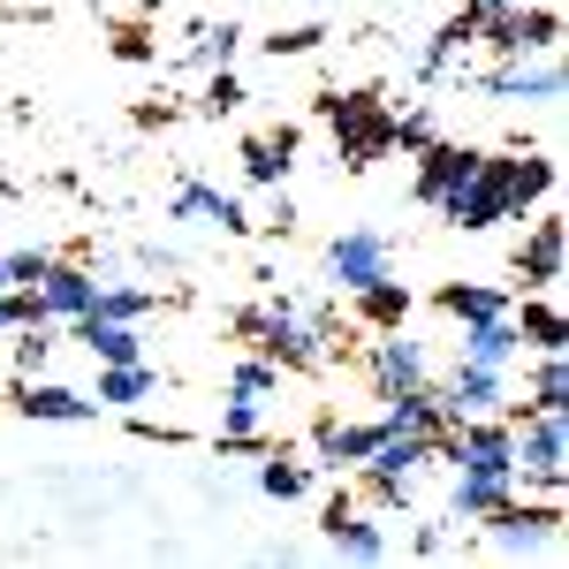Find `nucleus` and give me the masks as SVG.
Listing matches in <instances>:
<instances>
[{
	"mask_svg": "<svg viewBox=\"0 0 569 569\" xmlns=\"http://www.w3.org/2000/svg\"><path fill=\"white\" fill-rule=\"evenodd\" d=\"M418 198L456 228H501L509 220L501 160L471 152V144H418Z\"/></svg>",
	"mask_w": 569,
	"mask_h": 569,
	"instance_id": "1",
	"label": "nucleus"
},
{
	"mask_svg": "<svg viewBox=\"0 0 569 569\" xmlns=\"http://www.w3.org/2000/svg\"><path fill=\"white\" fill-rule=\"evenodd\" d=\"M433 456L456 463V479H509L517 486V426H501V418H448Z\"/></svg>",
	"mask_w": 569,
	"mask_h": 569,
	"instance_id": "2",
	"label": "nucleus"
},
{
	"mask_svg": "<svg viewBox=\"0 0 569 569\" xmlns=\"http://www.w3.org/2000/svg\"><path fill=\"white\" fill-rule=\"evenodd\" d=\"M463 16H471V31H479L501 61L555 53V31H562V16H555V8H517V0H471Z\"/></svg>",
	"mask_w": 569,
	"mask_h": 569,
	"instance_id": "3",
	"label": "nucleus"
},
{
	"mask_svg": "<svg viewBox=\"0 0 569 569\" xmlns=\"http://www.w3.org/2000/svg\"><path fill=\"white\" fill-rule=\"evenodd\" d=\"M236 327L243 335H266V357L273 365H319L327 357V319H311L297 305H251V311H236Z\"/></svg>",
	"mask_w": 569,
	"mask_h": 569,
	"instance_id": "4",
	"label": "nucleus"
},
{
	"mask_svg": "<svg viewBox=\"0 0 569 569\" xmlns=\"http://www.w3.org/2000/svg\"><path fill=\"white\" fill-rule=\"evenodd\" d=\"M319 114L335 122V137H342V160H350V168L380 160V152L395 144V114L372 99V91H350V99H342V91H327V99H319Z\"/></svg>",
	"mask_w": 569,
	"mask_h": 569,
	"instance_id": "5",
	"label": "nucleus"
},
{
	"mask_svg": "<svg viewBox=\"0 0 569 569\" xmlns=\"http://www.w3.org/2000/svg\"><path fill=\"white\" fill-rule=\"evenodd\" d=\"M539 486V493H562L569 479V410H531L517 426V486Z\"/></svg>",
	"mask_w": 569,
	"mask_h": 569,
	"instance_id": "6",
	"label": "nucleus"
},
{
	"mask_svg": "<svg viewBox=\"0 0 569 569\" xmlns=\"http://www.w3.org/2000/svg\"><path fill=\"white\" fill-rule=\"evenodd\" d=\"M426 463H433V440H426V433H380V440H372V456H365L357 471H365V486H372L380 501H402V493L418 486Z\"/></svg>",
	"mask_w": 569,
	"mask_h": 569,
	"instance_id": "7",
	"label": "nucleus"
},
{
	"mask_svg": "<svg viewBox=\"0 0 569 569\" xmlns=\"http://www.w3.org/2000/svg\"><path fill=\"white\" fill-rule=\"evenodd\" d=\"M479 525L493 531L501 555H547V547H555V525H562V509H555V493H547V501H517V493H509L501 509H486Z\"/></svg>",
	"mask_w": 569,
	"mask_h": 569,
	"instance_id": "8",
	"label": "nucleus"
},
{
	"mask_svg": "<svg viewBox=\"0 0 569 569\" xmlns=\"http://www.w3.org/2000/svg\"><path fill=\"white\" fill-rule=\"evenodd\" d=\"M327 273H335V289H372L380 273H395V243L380 228H350V236H335L327 243Z\"/></svg>",
	"mask_w": 569,
	"mask_h": 569,
	"instance_id": "9",
	"label": "nucleus"
},
{
	"mask_svg": "<svg viewBox=\"0 0 569 569\" xmlns=\"http://www.w3.org/2000/svg\"><path fill=\"white\" fill-rule=\"evenodd\" d=\"M486 99H525V107H555V99H562V61H555V53H525V61H501V69H486Z\"/></svg>",
	"mask_w": 569,
	"mask_h": 569,
	"instance_id": "10",
	"label": "nucleus"
},
{
	"mask_svg": "<svg viewBox=\"0 0 569 569\" xmlns=\"http://www.w3.org/2000/svg\"><path fill=\"white\" fill-rule=\"evenodd\" d=\"M372 388H380V395L433 388V365H426V342H410L402 327H380V342H372Z\"/></svg>",
	"mask_w": 569,
	"mask_h": 569,
	"instance_id": "11",
	"label": "nucleus"
},
{
	"mask_svg": "<svg viewBox=\"0 0 569 569\" xmlns=\"http://www.w3.org/2000/svg\"><path fill=\"white\" fill-rule=\"evenodd\" d=\"M501 388H509V372H493V365H456L448 372V388H440V402H448V418H493L501 410Z\"/></svg>",
	"mask_w": 569,
	"mask_h": 569,
	"instance_id": "12",
	"label": "nucleus"
},
{
	"mask_svg": "<svg viewBox=\"0 0 569 569\" xmlns=\"http://www.w3.org/2000/svg\"><path fill=\"white\" fill-rule=\"evenodd\" d=\"M91 297H99V273L91 266H46L39 273V305H46V319H84L91 311Z\"/></svg>",
	"mask_w": 569,
	"mask_h": 569,
	"instance_id": "13",
	"label": "nucleus"
},
{
	"mask_svg": "<svg viewBox=\"0 0 569 569\" xmlns=\"http://www.w3.org/2000/svg\"><path fill=\"white\" fill-rule=\"evenodd\" d=\"M168 213L176 220H206V228H220V236H243V228H251L243 198H228V190H213V182H182Z\"/></svg>",
	"mask_w": 569,
	"mask_h": 569,
	"instance_id": "14",
	"label": "nucleus"
},
{
	"mask_svg": "<svg viewBox=\"0 0 569 569\" xmlns=\"http://www.w3.org/2000/svg\"><path fill=\"white\" fill-rule=\"evenodd\" d=\"M463 357H471V365H493V372H509V365L525 357L517 319H509V311H493V319H463Z\"/></svg>",
	"mask_w": 569,
	"mask_h": 569,
	"instance_id": "15",
	"label": "nucleus"
},
{
	"mask_svg": "<svg viewBox=\"0 0 569 569\" xmlns=\"http://www.w3.org/2000/svg\"><path fill=\"white\" fill-rule=\"evenodd\" d=\"M327 539H335L350 562H388V531L372 525V517H357L350 493H335V501H327Z\"/></svg>",
	"mask_w": 569,
	"mask_h": 569,
	"instance_id": "16",
	"label": "nucleus"
},
{
	"mask_svg": "<svg viewBox=\"0 0 569 569\" xmlns=\"http://www.w3.org/2000/svg\"><path fill=\"white\" fill-rule=\"evenodd\" d=\"M69 327H77V342H84L99 365H130V357H144L137 319H99V311H84V319H69Z\"/></svg>",
	"mask_w": 569,
	"mask_h": 569,
	"instance_id": "17",
	"label": "nucleus"
},
{
	"mask_svg": "<svg viewBox=\"0 0 569 569\" xmlns=\"http://www.w3.org/2000/svg\"><path fill=\"white\" fill-rule=\"evenodd\" d=\"M380 426H388V433H426V440H440V426H448V402H440V388H402V395H388Z\"/></svg>",
	"mask_w": 569,
	"mask_h": 569,
	"instance_id": "18",
	"label": "nucleus"
},
{
	"mask_svg": "<svg viewBox=\"0 0 569 569\" xmlns=\"http://www.w3.org/2000/svg\"><path fill=\"white\" fill-rule=\"evenodd\" d=\"M23 418H46V426H77V418H91L99 402L91 395H77V388H61V380H23Z\"/></svg>",
	"mask_w": 569,
	"mask_h": 569,
	"instance_id": "19",
	"label": "nucleus"
},
{
	"mask_svg": "<svg viewBox=\"0 0 569 569\" xmlns=\"http://www.w3.org/2000/svg\"><path fill=\"white\" fill-rule=\"evenodd\" d=\"M517 273H525V289H555V281H562V220H539L525 236Z\"/></svg>",
	"mask_w": 569,
	"mask_h": 569,
	"instance_id": "20",
	"label": "nucleus"
},
{
	"mask_svg": "<svg viewBox=\"0 0 569 569\" xmlns=\"http://www.w3.org/2000/svg\"><path fill=\"white\" fill-rule=\"evenodd\" d=\"M380 433H388L380 418H372V426H342V418H319V433H311V456H319V463H365Z\"/></svg>",
	"mask_w": 569,
	"mask_h": 569,
	"instance_id": "21",
	"label": "nucleus"
},
{
	"mask_svg": "<svg viewBox=\"0 0 569 569\" xmlns=\"http://www.w3.org/2000/svg\"><path fill=\"white\" fill-rule=\"evenodd\" d=\"M501 190H509V220H525L547 190H555V160H539V152H525V160H501Z\"/></svg>",
	"mask_w": 569,
	"mask_h": 569,
	"instance_id": "22",
	"label": "nucleus"
},
{
	"mask_svg": "<svg viewBox=\"0 0 569 569\" xmlns=\"http://www.w3.org/2000/svg\"><path fill=\"white\" fill-rule=\"evenodd\" d=\"M289 160H297V130H289V122L243 144V176H251V182H266V190H273V182L289 176Z\"/></svg>",
	"mask_w": 569,
	"mask_h": 569,
	"instance_id": "23",
	"label": "nucleus"
},
{
	"mask_svg": "<svg viewBox=\"0 0 569 569\" xmlns=\"http://www.w3.org/2000/svg\"><path fill=\"white\" fill-rule=\"evenodd\" d=\"M266 433V395H236L228 388V410H220V448H259Z\"/></svg>",
	"mask_w": 569,
	"mask_h": 569,
	"instance_id": "24",
	"label": "nucleus"
},
{
	"mask_svg": "<svg viewBox=\"0 0 569 569\" xmlns=\"http://www.w3.org/2000/svg\"><path fill=\"white\" fill-rule=\"evenodd\" d=\"M509 319H517V335H525L531 350H569V319L555 305H539V297H525V311L509 305Z\"/></svg>",
	"mask_w": 569,
	"mask_h": 569,
	"instance_id": "25",
	"label": "nucleus"
},
{
	"mask_svg": "<svg viewBox=\"0 0 569 569\" xmlns=\"http://www.w3.org/2000/svg\"><path fill=\"white\" fill-rule=\"evenodd\" d=\"M160 388V372L130 357V365H99V402H144V395Z\"/></svg>",
	"mask_w": 569,
	"mask_h": 569,
	"instance_id": "26",
	"label": "nucleus"
},
{
	"mask_svg": "<svg viewBox=\"0 0 569 569\" xmlns=\"http://www.w3.org/2000/svg\"><path fill=\"white\" fill-rule=\"evenodd\" d=\"M440 311H448V319H493V311H509V289H486V281H448V289H440Z\"/></svg>",
	"mask_w": 569,
	"mask_h": 569,
	"instance_id": "27",
	"label": "nucleus"
},
{
	"mask_svg": "<svg viewBox=\"0 0 569 569\" xmlns=\"http://www.w3.org/2000/svg\"><path fill=\"white\" fill-rule=\"evenodd\" d=\"M357 311H365V327H402L410 319V289L395 273H380L372 289H357Z\"/></svg>",
	"mask_w": 569,
	"mask_h": 569,
	"instance_id": "28",
	"label": "nucleus"
},
{
	"mask_svg": "<svg viewBox=\"0 0 569 569\" xmlns=\"http://www.w3.org/2000/svg\"><path fill=\"white\" fill-rule=\"evenodd\" d=\"M517 486L509 479H456V493H448V509H456V525H479L486 509H501Z\"/></svg>",
	"mask_w": 569,
	"mask_h": 569,
	"instance_id": "29",
	"label": "nucleus"
},
{
	"mask_svg": "<svg viewBox=\"0 0 569 569\" xmlns=\"http://www.w3.org/2000/svg\"><path fill=\"white\" fill-rule=\"evenodd\" d=\"M531 410H569V357L562 350H539V365H531Z\"/></svg>",
	"mask_w": 569,
	"mask_h": 569,
	"instance_id": "30",
	"label": "nucleus"
},
{
	"mask_svg": "<svg viewBox=\"0 0 569 569\" xmlns=\"http://www.w3.org/2000/svg\"><path fill=\"white\" fill-rule=\"evenodd\" d=\"M259 493H273V501H305L311 493V463H297V456H266L259 463Z\"/></svg>",
	"mask_w": 569,
	"mask_h": 569,
	"instance_id": "31",
	"label": "nucleus"
},
{
	"mask_svg": "<svg viewBox=\"0 0 569 569\" xmlns=\"http://www.w3.org/2000/svg\"><path fill=\"white\" fill-rule=\"evenodd\" d=\"M471 39H479V31H471V16H448V23L433 31V46H426V61H418V69H426V77H448V69H456V53H463Z\"/></svg>",
	"mask_w": 569,
	"mask_h": 569,
	"instance_id": "32",
	"label": "nucleus"
},
{
	"mask_svg": "<svg viewBox=\"0 0 569 569\" xmlns=\"http://www.w3.org/2000/svg\"><path fill=\"white\" fill-rule=\"evenodd\" d=\"M152 305H160V297H152V289H137V281H99V297H91L99 319H144Z\"/></svg>",
	"mask_w": 569,
	"mask_h": 569,
	"instance_id": "33",
	"label": "nucleus"
},
{
	"mask_svg": "<svg viewBox=\"0 0 569 569\" xmlns=\"http://www.w3.org/2000/svg\"><path fill=\"white\" fill-rule=\"evenodd\" d=\"M243 46V31L236 23H198L190 31V61H206V69H228V53Z\"/></svg>",
	"mask_w": 569,
	"mask_h": 569,
	"instance_id": "34",
	"label": "nucleus"
},
{
	"mask_svg": "<svg viewBox=\"0 0 569 569\" xmlns=\"http://www.w3.org/2000/svg\"><path fill=\"white\" fill-rule=\"evenodd\" d=\"M46 251H0V289H39V273H46Z\"/></svg>",
	"mask_w": 569,
	"mask_h": 569,
	"instance_id": "35",
	"label": "nucleus"
},
{
	"mask_svg": "<svg viewBox=\"0 0 569 569\" xmlns=\"http://www.w3.org/2000/svg\"><path fill=\"white\" fill-rule=\"evenodd\" d=\"M31 319H46L39 289H0V335H16V327H31Z\"/></svg>",
	"mask_w": 569,
	"mask_h": 569,
	"instance_id": "36",
	"label": "nucleus"
},
{
	"mask_svg": "<svg viewBox=\"0 0 569 569\" xmlns=\"http://www.w3.org/2000/svg\"><path fill=\"white\" fill-rule=\"evenodd\" d=\"M228 388H236V395H273V388H281V365H273V357H243Z\"/></svg>",
	"mask_w": 569,
	"mask_h": 569,
	"instance_id": "37",
	"label": "nucleus"
},
{
	"mask_svg": "<svg viewBox=\"0 0 569 569\" xmlns=\"http://www.w3.org/2000/svg\"><path fill=\"white\" fill-rule=\"evenodd\" d=\"M46 350H53V342H46V319L16 327V365H23V372H39V365H46Z\"/></svg>",
	"mask_w": 569,
	"mask_h": 569,
	"instance_id": "38",
	"label": "nucleus"
},
{
	"mask_svg": "<svg viewBox=\"0 0 569 569\" xmlns=\"http://www.w3.org/2000/svg\"><path fill=\"white\" fill-rule=\"evenodd\" d=\"M319 39H327L319 23H289V31H273V39H266V53H273V61H281V53H311Z\"/></svg>",
	"mask_w": 569,
	"mask_h": 569,
	"instance_id": "39",
	"label": "nucleus"
},
{
	"mask_svg": "<svg viewBox=\"0 0 569 569\" xmlns=\"http://www.w3.org/2000/svg\"><path fill=\"white\" fill-rule=\"evenodd\" d=\"M236 107H243V84H236L228 69H213V77H206V114H236Z\"/></svg>",
	"mask_w": 569,
	"mask_h": 569,
	"instance_id": "40",
	"label": "nucleus"
},
{
	"mask_svg": "<svg viewBox=\"0 0 569 569\" xmlns=\"http://www.w3.org/2000/svg\"><path fill=\"white\" fill-rule=\"evenodd\" d=\"M395 144H410V152L433 144V122H426V114H395Z\"/></svg>",
	"mask_w": 569,
	"mask_h": 569,
	"instance_id": "41",
	"label": "nucleus"
},
{
	"mask_svg": "<svg viewBox=\"0 0 569 569\" xmlns=\"http://www.w3.org/2000/svg\"><path fill=\"white\" fill-rule=\"evenodd\" d=\"M0 198H8V182H0Z\"/></svg>",
	"mask_w": 569,
	"mask_h": 569,
	"instance_id": "42",
	"label": "nucleus"
}]
</instances>
